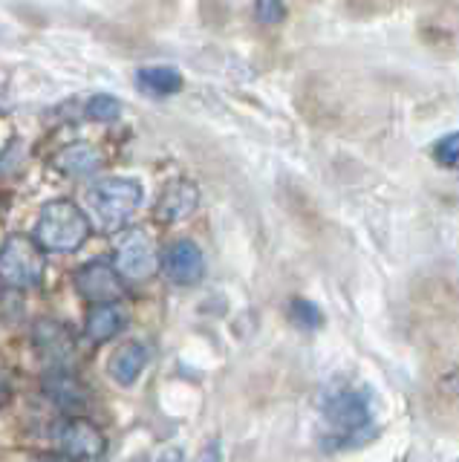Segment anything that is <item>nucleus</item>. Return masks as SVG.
Masks as SVG:
<instances>
[{"mask_svg": "<svg viewBox=\"0 0 459 462\" xmlns=\"http://www.w3.org/2000/svg\"><path fill=\"white\" fill-rule=\"evenodd\" d=\"M376 433L370 396L353 382H333L318 402V442L324 451L362 448Z\"/></svg>", "mask_w": 459, "mask_h": 462, "instance_id": "obj_1", "label": "nucleus"}, {"mask_svg": "<svg viewBox=\"0 0 459 462\" xmlns=\"http://www.w3.org/2000/svg\"><path fill=\"white\" fill-rule=\"evenodd\" d=\"M90 237V220L73 199H52L41 208V217L32 228V240L38 249L69 254L78 252Z\"/></svg>", "mask_w": 459, "mask_h": 462, "instance_id": "obj_2", "label": "nucleus"}, {"mask_svg": "<svg viewBox=\"0 0 459 462\" xmlns=\"http://www.w3.org/2000/svg\"><path fill=\"white\" fill-rule=\"evenodd\" d=\"M87 206L107 231H119L142 206V185L127 177L98 180L87 191Z\"/></svg>", "mask_w": 459, "mask_h": 462, "instance_id": "obj_3", "label": "nucleus"}, {"mask_svg": "<svg viewBox=\"0 0 459 462\" xmlns=\"http://www.w3.org/2000/svg\"><path fill=\"white\" fill-rule=\"evenodd\" d=\"M0 281L12 289H35L44 281V254L26 235H9L0 245Z\"/></svg>", "mask_w": 459, "mask_h": 462, "instance_id": "obj_4", "label": "nucleus"}, {"mask_svg": "<svg viewBox=\"0 0 459 462\" xmlns=\"http://www.w3.org/2000/svg\"><path fill=\"white\" fill-rule=\"evenodd\" d=\"M116 260H113V269H116L119 278L124 281H148L160 269V254H156L153 240L145 235L142 228H127L116 237Z\"/></svg>", "mask_w": 459, "mask_h": 462, "instance_id": "obj_5", "label": "nucleus"}, {"mask_svg": "<svg viewBox=\"0 0 459 462\" xmlns=\"http://www.w3.org/2000/svg\"><path fill=\"white\" fill-rule=\"evenodd\" d=\"M32 344L38 356L47 361L50 370H69L76 358V336L61 321L41 318L32 327Z\"/></svg>", "mask_w": 459, "mask_h": 462, "instance_id": "obj_6", "label": "nucleus"}, {"mask_svg": "<svg viewBox=\"0 0 459 462\" xmlns=\"http://www.w3.org/2000/svg\"><path fill=\"white\" fill-rule=\"evenodd\" d=\"M162 274L177 286H194L203 281L206 274V257L199 252V245L188 237H179L168 245L160 257Z\"/></svg>", "mask_w": 459, "mask_h": 462, "instance_id": "obj_7", "label": "nucleus"}, {"mask_svg": "<svg viewBox=\"0 0 459 462\" xmlns=\"http://www.w3.org/2000/svg\"><path fill=\"white\" fill-rule=\"evenodd\" d=\"M73 283H76V292L90 300L93 307L96 303H116L122 298V283H119V274L110 263L105 260H90L76 269L73 274Z\"/></svg>", "mask_w": 459, "mask_h": 462, "instance_id": "obj_8", "label": "nucleus"}, {"mask_svg": "<svg viewBox=\"0 0 459 462\" xmlns=\"http://www.w3.org/2000/svg\"><path fill=\"white\" fill-rule=\"evenodd\" d=\"M59 445H61V451L76 462H93L107 451L105 433L81 416L67 419L64 428L59 430Z\"/></svg>", "mask_w": 459, "mask_h": 462, "instance_id": "obj_9", "label": "nucleus"}, {"mask_svg": "<svg viewBox=\"0 0 459 462\" xmlns=\"http://www.w3.org/2000/svg\"><path fill=\"white\" fill-rule=\"evenodd\" d=\"M44 393L67 416H81L90 408V390L84 387L69 370H50L44 375Z\"/></svg>", "mask_w": 459, "mask_h": 462, "instance_id": "obj_10", "label": "nucleus"}, {"mask_svg": "<svg viewBox=\"0 0 459 462\" xmlns=\"http://www.w3.org/2000/svg\"><path fill=\"white\" fill-rule=\"evenodd\" d=\"M199 206V188L191 180H177L170 182L160 202H156V217L162 223H179L185 217H191Z\"/></svg>", "mask_w": 459, "mask_h": 462, "instance_id": "obj_11", "label": "nucleus"}, {"mask_svg": "<svg viewBox=\"0 0 459 462\" xmlns=\"http://www.w3.org/2000/svg\"><path fill=\"white\" fill-rule=\"evenodd\" d=\"M148 361H151V353H148L145 344H142V341H127V344H122L119 350L110 356L107 373H110V379L116 382V384L131 387V384H136L142 370L148 367Z\"/></svg>", "mask_w": 459, "mask_h": 462, "instance_id": "obj_12", "label": "nucleus"}, {"mask_svg": "<svg viewBox=\"0 0 459 462\" xmlns=\"http://www.w3.org/2000/svg\"><path fill=\"white\" fill-rule=\"evenodd\" d=\"M127 324V312L119 307V303H96V307L87 312V321H84V329H87V338L96 344H105L110 338H116L119 332Z\"/></svg>", "mask_w": 459, "mask_h": 462, "instance_id": "obj_13", "label": "nucleus"}, {"mask_svg": "<svg viewBox=\"0 0 459 462\" xmlns=\"http://www.w3.org/2000/svg\"><path fill=\"white\" fill-rule=\"evenodd\" d=\"M55 168L67 173V177H90V173L102 168V156H98L90 144L78 142V144H69V148H64L59 156H55Z\"/></svg>", "mask_w": 459, "mask_h": 462, "instance_id": "obj_14", "label": "nucleus"}, {"mask_svg": "<svg viewBox=\"0 0 459 462\" xmlns=\"http://www.w3.org/2000/svg\"><path fill=\"white\" fill-rule=\"evenodd\" d=\"M136 81L151 96H174L182 90V76L174 67H142Z\"/></svg>", "mask_w": 459, "mask_h": 462, "instance_id": "obj_15", "label": "nucleus"}, {"mask_svg": "<svg viewBox=\"0 0 459 462\" xmlns=\"http://www.w3.org/2000/svg\"><path fill=\"white\" fill-rule=\"evenodd\" d=\"M124 105L116 98V96H107V93H98L87 101V107H84V116L93 122H116L122 116Z\"/></svg>", "mask_w": 459, "mask_h": 462, "instance_id": "obj_16", "label": "nucleus"}, {"mask_svg": "<svg viewBox=\"0 0 459 462\" xmlns=\"http://www.w3.org/2000/svg\"><path fill=\"white\" fill-rule=\"evenodd\" d=\"M289 315H292V321H295L298 327H304V329H318V327L324 324L321 310L315 307V303H309V300H292Z\"/></svg>", "mask_w": 459, "mask_h": 462, "instance_id": "obj_17", "label": "nucleus"}, {"mask_svg": "<svg viewBox=\"0 0 459 462\" xmlns=\"http://www.w3.org/2000/svg\"><path fill=\"white\" fill-rule=\"evenodd\" d=\"M254 18L266 26H278L286 18L283 0H254Z\"/></svg>", "mask_w": 459, "mask_h": 462, "instance_id": "obj_18", "label": "nucleus"}, {"mask_svg": "<svg viewBox=\"0 0 459 462\" xmlns=\"http://www.w3.org/2000/svg\"><path fill=\"white\" fill-rule=\"evenodd\" d=\"M434 159L445 168H456V162H459V136L448 134L445 139H439L434 144Z\"/></svg>", "mask_w": 459, "mask_h": 462, "instance_id": "obj_19", "label": "nucleus"}, {"mask_svg": "<svg viewBox=\"0 0 459 462\" xmlns=\"http://www.w3.org/2000/svg\"><path fill=\"white\" fill-rule=\"evenodd\" d=\"M194 462H220V445L217 442H208L203 451L197 454Z\"/></svg>", "mask_w": 459, "mask_h": 462, "instance_id": "obj_20", "label": "nucleus"}, {"mask_svg": "<svg viewBox=\"0 0 459 462\" xmlns=\"http://www.w3.org/2000/svg\"><path fill=\"white\" fill-rule=\"evenodd\" d=\"M156 462H182V451L179 448H168V451H162L160 457H156Z\"/></svg>", "mask_w": 459, "mask_h": 462, "instance_id": "obj_21", "label": "nucleus"}]
</instances>
